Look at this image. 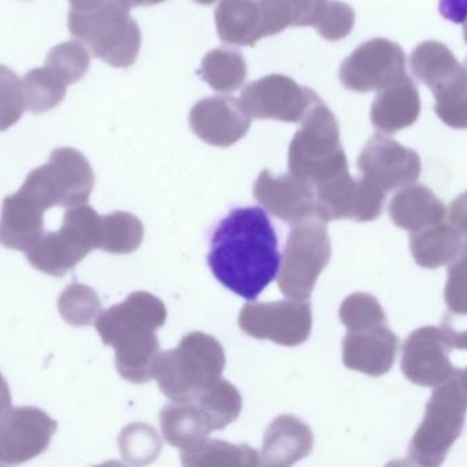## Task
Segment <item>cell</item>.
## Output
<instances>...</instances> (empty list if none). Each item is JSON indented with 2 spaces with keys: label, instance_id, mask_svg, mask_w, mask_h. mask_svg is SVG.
<instances>
[{
  "label": "cell",
  "instance_id": "cell-31",
  "mask_svg": "<svg viewBox=\"0 0 467 467\" xmlns=\"http://www.w3.org/2000/svg\"><path fill=\"white\" fill-rule=\"evenodd\" d=\"M100 250L116 255L133 253L143 243L144 228L136 215L127 212H114L103 215Z\"/></svg>",
  "mask_w": 467,
  "mask_h": 467
},
{
  "label": "cell",
  "instance_id": "cell-46",
  "mask_svg": "<svg viewBox=\"0 0 467 467\" xmlns=\"http://www.w3.org/2000/svg\"><path fill=\"white\" fill-rule=\"evenodd\" d=\"M459 379H461L462 384L467 389V368L464 370H459Z\"/></svg>",
  "mask_w": 467,
  "mask_h": 467
},
{
  "label": "cell",
  "instance_id": "cell-48",
  "mask_svg": "<svg viewBox=\"0 0 467 467\" xmlns=\"http://www.w3.org/2000/svg\"><path fill=\"white\" fill-rule=\"evenodd\" d=\"M463 37H464V42H466V45H467V21H466V24H464V26H463Z\"/></svg>",
  "mask_w": 467,
  "mask_h": 467
},
{
  "label": "cell",
  "instance_id": "cell-28",
  "mask_svg": "<svg viewBox=\"0 0 467 467\" xmlns=\"http://www.w3.org/2000/svg\"><path fill=\"white\" fill-rule=\"evenodd\" d=\"M325 0H256L262 16V37L291 26H316Z\"/></svg>",
  "mask_w": 467,
  "mask_h": 467
},
{
  "label": "cell",
  "instance_id": "cell-37",
  "mask_svg": "<svg viewBox=\"0 0 467 467\" xmlns=\"http://www.w3.org/2000/svg\"><path fill=\"white\" fill-rule=\"evenodd\" d=\"M26 108L21 78L9 67L0 65V132L17 124Z\"/></svg>",
  "mask_w": 467,
  "mask_h": 467
},
{
  "label": "cell",
  "instance_id": "cell-9",
  "mask_svg": "<svg viewBox=\"0 0 467 467\" xmlns=\"http://www.w3.org/2000/svg\"><path fill=\"white\" fill-rule=\"evenodd\" d=\"M240 100L251 119L300 124L321 99L288 76L270 75L248 84Z\"/></svg>",
  "mask_w": 467,
  "mask_h": 467
},
{
  "label": "cell",
  "instance_id": "cell-20",
  "mask_svg": "<svg viewBox=\"0 0 467 467\" xmlns=\"http://www.w3.org/2000/svg\"><path fill=\"white\" fill-rule=\"evenodd\" d=\"M45 213L20 190L7 196L0 214V244L26 253L45 234Z\"/></svg>",
  "mask_w": 467,
  "mask_h": 467
},
{
  "label": "cell",
  "instance_id": "cell-4",
  "mask_svg": "<svg viewBox=\"0 0 467 467\" xmlns=\"http://www.w3.org/2000/svg\"><path fill=\"white\" fill-rule=\"evenodd\" d=\"M225 363V352L217 338L192 332L176 349L158 355L154 377L169 399L190 400L221 379Z\"/></svg>",
  "mask_w": 467,
  "mask_h": 467
},
{
  "label": "cell",
  "instance_id": "cell-30",
  "mask_svg": "<svg viewBox=\"0 0 467 467\" xmlns=\"http://www.w3.org/2000/svg\"><path fill=\"white\" fill-rule=\"evenodd\" d=\"M182 462L184 466H256L259 455L247 444L207 439L195 450L184 451Z\"/></svg>",
  "mask_w": 467,
  "mask_h": 467
},
{
  "label": "cell",
  "instance_id": "cell-35",
  "mask_svg": "<svg viewBox=\"0 0 467 467\" xmlns=\"http://www.w3.org/2000/svg\"><path fill=\"white\" fill-rule=\"evenodd\" d=\"M58 310L67 324L73 327H89L99 317L102 305L91 286L72 284L59 296Z\"/></svg>",
  "mask_w": 467,
  "mask_h": 467
},
{
  "label": "cell",
  "instance_id": "cell-33",
  "mask_svg": "<svg viewBox=\"0 0 467 467\" xmlns=\"http://www.w3.org/2000/svg\"><path fill=\"white\" fill-rule=\"evenodd\" d=\"M23 87L26 109L34 114L53 110L67 97V86L46 67L26 73Z\"/></svg>",
  "mask_w": 467,
  "mask_h": 467
},
{
  "label": "cell",
  "instance_id": "cell-47",
  "mask_svg": "<svg viewBox=\"0 0 467 467\" xmlns=\"http://www.w3.org/2000/svg\"><path fill=\"white\" fill-rule=\"evenodd\" d=\"M196 4L203 5V6H210V5L215 4L217 0H195Z\"/></svg>",
  "mask_w": 467,
  "mask_h": 467
},
{
  "label": "cell",
  "instance_id": "cell-19",
  "mask_svg": "<svg viewBox=\"0 0 467 467\" xmlns=\"http://www.w3.org/2000/svg\"><path fill=\"white\" fill-rule=\"evenodd\" d=\"M399 338L385 325L347 333L343 341V362L351 370L371 377L382 376L392 368Z\"/></svg>",
  "mask_w": 467,
  "mask_h": 467
},
{
  "label": "cell",
  "instance_id": "cell-26",
  "mask_svg": "<svg viewBox=\"0 0 467 467\" xmlns=\"http://www.w3.org/2000/svg\"><path fill=\"white\" fill-rule=\"evenodd\" d=\"M215 26L221 42L254 47L262 39V16L256 0H220Z\"/></svg>",
  "mask_w": 467,
  "mask_h": 467
},
{
  "label": "cell",
  "instance_id": "cell-38",
  "mask_svg": "<svg viewBox=\"0 0 467 467\" xmlns=\"http://www.w3.org/2000/svg\"><path fill=\"white\" fill-rule=\"evenodd\" d=\"M355 26V12L340 0H325L316 26L319 35L327 42L346 39Z\"/></svg>",
  "mask_w": 467,
  "mask_h": 467
},
{
  "label": "cell",
  "instance_id": "cell-41",
  "mask_svg": "<svg viewBox=\"0 0 467 467\" xmlns=\"http://www.w3.org/2000/svg\"><path fill=\"white\" fill-rule=\"evenodd\" d=\"M447 218L450 225H452L462 237L467 239V191L451 203Z\"/></svg>",
  "mask_w": 467,
  "mask_h": 467
},
{
  "label": "cell",
  "instance_id": "cell-1",
  "mask_svg": "<svg viewBox=\"0 0 467 467\" xmlns=\"http://www.w3.org/2000/svg\"><path fill=\"white\" fill-rule=\"evenodd\" d=\"M207 261L225 288L256 299L281 265L277 234L266 213L259 207L232 210L213 234Z\"/></svg>",
  "mask_w": 467,
  "mask_h": 467
},
{
  "label": "cell",
  "instance_id": "cell-17",
  "mask_svg": "<svg viewBox=\"0 0 467 467\" xmlns=\"http://www.w3.org/2000/svg\"><path fill=\"white\" fill-rule=\"evenodd\" d=\"M254 198L270 214L292 225L316 217V191L291 173L277 177L262 171L254 184Z\"/></svg>",
  "mask_w": 467,
  "mask_h": 467
},
{
  "label": "cell",
  "instance_id": "cell-29",
  "mask_svg": "<svg viewBox=\"0 0 467 467\" xmlns=\"http://www.w3.org/2000/svg\"><path fill=\"white\" fill-rule=\"evenodd\" d=\"M199 76L214 91L223 94L239 91L247 78V64L240 51L215 48L204 56Z\"/></svg>",
  "mask_w": 467,
  "mask_h": 467
},
{
  "label": "cell",
  "instance_id": "cell-2",
  "mask_svg": "<svg viewBox=\"0 0 467 467\" xmlns=\"http://www.w3.org/2000/svg\"><path fill=\"white\" fill-rule=\"evenodd\" d=\"M168 310L149 292H133L127 300L103 311L97 327L106 346L116 351V368L122 379L144 384L154 377L160 355L157 330L165 325Z\"/></svg>",
  "mask_w": 467,
  "mask_h": 467
},
{
  "label": "cell",
  "instance_id": "cell-7",
  "mask_svg": "<svg viewBox=\"0 0 467 467\" xmlns=\"http://www.w3.org/2000/svg\"><path fill=\"white\" fill-rule=\"evenodd\" d=\"M102 215L81 204L67 210L58 232L43 234L26 251L29 264L46 275L64 277L92 250L100 248Z\"/></svg>",
  "mask_w": 467,
  "mask_h": 467
},
{
  "label": "cell",
  "instance_id": "cell-21",
  "mask_svg": "<svg viewBox=\"0 0 467 467\" xmlns=\"http://www.w3.org/2000/svg\"><path fill=\"white\" fill-rule=\"evenodd\" d=\"M313 431L303 420L294 415H280L265 433L261 463L265 466H291L306 458L313 451Z\"/></svg>",
  "mask_w": 467,
  "mask_h": 467
},
{
  "label": "cell",
  "instance_id": "cell-23",
  "mask_svg": "<svg viewBox=\"0 0 467 467\" xmlns=\"http://www.w3.org/2000/svg\"><path fill=\"white\" fill-rule=\"evenodd\" d=\"M161 429L169 444L184 451L195 450L214 431L195 399L174 400L161 411Z\"/></svg>",
  "mask_w": 467,
  "mask_h": 467
},
{
  "label": "cell",
  "instance_id": "cell-15",
  "mask_svg": "<svg viewBox=\"0 0 467 467\" xmlns=\"http://www.w3.org/2000/svg\"><path fill=\"white\" fill-rule=\"evenodd\" d=\"M450 349L441 329L420 327L404 343L401 371L412 384L439 387L456 373L448 358Z\"/></svg>",
  "mask_w": 467,
  "mask_h": 467
},
{
  "label": "cell",
  "instance_id": "cell-16",
  "mask_svg": "<svg viewBox=\"0 0 467 467\" xmlns=\"http://www.w3.org/2000/svg\"><path fill=\"white\" fill-rule=\"evenodd\" d=\"M190 127L204 143L226 149L247 135L251 117L236 98L210 97L193 106Z\"/></svg>",
  "mask_w": 467,
  "mask_h": 467
},
{
  "label": "cell",
  "instance_id": "cell-45",
  "mask_svg": "<svg viewBox=\"0 0 467 467\" xmlns=\"http://www.w3.org/2000/svg\"><path fill=\"white\" fill-rule=\"evenodd\" d=\"M130 9L133 7H150L155 6V5L163 4L166 0H122Z\"/></svg>",
  "mask_w": 467,
  "mask_h": 467
},
{
  "label": "cell",
  "instance_id": "cell-18",
  "mask_svg": "<svg viewBox=\"0 0 467 467\" xmlns=\"http://www.w3.org/2000/svg\"><path fill=\"white\" fill-rule=\"evenodd\" d=\"M410 65L415 78L431 89L436 102L467 92L463 67L442 43L434 40L420 43L412 51Z\"/></svg>",
  "mask_w": 467,
  "mask_h": 467
},
{
  "label": "cell",
  "instance_id": "cell-13",
  "mask_svg": "<svg viewBox=\"0 0 467 467\" xmlns=\"http://www.w3.org/2000/svg\"><path fill=\"white\" fill-rule=\"evenodd\" d=\"M57 420L37 407H15L0 420V464L26 463L45 452Z\"/></svg>",
  "mask_w": 467,
  "mask_h": 467
},
{
  "label": "cell",
  "instance_id": "cell-10",
  "mask_svg": "<svg viewBox=\"0 0 467 467\" xmlns=\"http://www.w3.org/2000/svg\"><path fill=\"white\" fill-rule=\"evenodd\" d=\"M406 76V56L398 43L371 39L341 64L340 83L352 92L382 91Z\"/></svg>",
  "mask_w": 467,
  "mask_h": 467
},
{
  "label": "cell",
  "instance_id": "cell-22",
  "mask_svg": "<svg viewBox=\"0 0 467 467\" xmlns=\"http://www.w3.org/2000/svg\"><path fill=\"white\" fill-rule=\"evenodd\" d=\"M420 113L417 86L406 75L377 95L371 105L370 119L377 130L392 135L414 125Z\"/></svg>",
  "mask_w": 467,
  "mask_h": 467
},
{
  "label": "cell",
  "instance_id": "cell-6",
  "mask_svg": "<svg viewBox=\"0 0 467 467\" xmlns=\"http://www.w3.org/2000/svg\"><path fill=\"white\" fill-rule=\"evenodd\" d=\"M467 414V389L459 379L436 388L426 404L425 417L410 442L409 458L420 466H440L463 431Z\"/></svg>",
  "mask_w": 467,
  "mask_h": 467
},
{
  "label": "cell",
  "instance_id": "cell-42",
  "mask_svg": "<svg viewBox=\"0 0 467 467\" xmlns=\"http://www.w3.org/2000/svg\"><path fill=\"white\" fill-rule=\"evenodd\" d=\"M440 13L445 20L463 24L467 20V0H440Z\"/></svg>",
  "mask_w": 467,
  "mask_h": 467
},
{
  "label": "cell",
  "instance_id": "cell-36",
  "mask_svg": "<svg viewBox=\"0 0 467 467\" xmlns=\"http://www.w3.org/2000/svg\"><path fill=\"white\" fill-rule=\"evenodd\" d=\"M340 319L349 332H359L385 325L384 310L376 297L363 292L349 295L340 307Z\"/></svg>",
  "mask_w": 467,
  "mask_h": 467
},
{
  "label": "cell",
  "instance_id": "cell-12",
  "mask_svg": "<svg viewBox=\"0 0 467 467\" xmlns=\"http://www.w3.org/2000/svg\"><path fill=\"white\" fill-rule=\"evenodd\" d=\"M385 192L370 180L347 173L316 190V218L322 223L377 220L384 206Z\"/></svg>",
  "mask_w": 467,
  "mask_h": 467
},
{
  "label": "cell",
  "instance_id": "cell-39",
  "mask_svg": "<svg viewBox=\"0 0 467 467\" xmlns=\"http://www.w3.org/2000/svg\"><path fill=\"white\" fill-rule=\"evenodd\" d=\"M444 297L451 311L467 313V243L448 269Z\"/></svg>",
  "mask_w": 467,
  "mask_h": 467
},
{
  "label": "cell",
  "instance_id": "cell-49",
  "mask_svg": "<svg viewBox=\"0 0 467 467\" xmlns=\"http://www.w3.org/2000/svg\"><path fill=\"white\" fill-rule=\"evenodd\" d=\"M463 69H464V75H466V80H467V58H466V61H464Z\"/></svg>",
  "mask_w": 467,
  "mask_h": 467
},
{
  "label": "cell",
  "instance_id": "cell-40",
  "mask_svg": "<svg viewBox=\"0 0 467 467\" xmlns=\"http://www.w3.org/2000/svg\"><path fill=\"white\" fill-rule=\"evenodd\" d=\"M441 332L451 349H467V313L445 314Z\"/></svg>",
  "mask_w": 467,
  "mask_h": 467
},
{
  "label": "cell",
  "instance_id": "cell-34",
  "mask_svg": "<svg viewBox=\"0 0 467 467\" xmlns=\"http://www.w3.org/2000/svg\"><path fill=\"white\" fill-rule=\"evenodd\" d=\"M91 56L78 40L62 43L48 53L45 67L65 86L78 83L88 73Z\"/></svg>",
  "mask_w": 467,
  "mask_h": 467
},
{
  "label": "cell",
  "instance_id": "cell-3",
  "mask_svg": "<svg viewBox=\"0 0 467 467\" xmlns=\"http://www.w3.org/2000/svg\"><path fill=\"white\" fill-rule=\"evenodd\" d=\"M302 124L289 144V173L316 191L348 173V162L341 147L337 119L322 100Z\"/></svg>",
  "mask_w": 467,
  "mask_h": 467
},
{
  "label": "cell",
  "instance_id": "cell-43",
  "mask_svg": "<svg viewBox=\"0 0 467 467\" xmlns=\"http://www.w3.org/2000/svg\"><path fill=\"white\" fill-rule=\"evenodd\" d=\"M12 409V393L4 374L0 373V420Z\"/></svg>",
  "mask_w": 467,
  "mask_h": 467
},
{
  "label": "cell",
  "instance_id": "cell-25",
  "mask_svg": "<svg viewBox=\"0 0 467 467\" xmlns=\"http://www.w3.org/2000/svg\"><path fill=\"white\" fill-rule=\"evenodd\" d=\"M62 191V207L88 203L95 185L91 163L78 150L64 147L51 152L48 160Z\"/></svg>",
  "mask_w": 467,
  "mask_h": 467
},
{
  "label": "cell",
  "instance_id": "cell-44",
  "mask_svg": "<svg viewBox=\"0 0 467 467\" xmlns=\"http://www.w3.org/2000/svg\"><path fill=\"white\" fill-rule=\"evenodd\" d=\"M69 2L72 5L73 10H86L98 6V5L102 4L105 0H69Z\"/></svg>",
  "mask_w": 467,
  "mask_h": 467
},
{
  "label": "cell",
  "instance_id": "cell-24",
  "mask_svg": "<svg viewBox=\"0 0 467 467\" xmlns=\"http://www.w3.org/2000/svg\"><path fill=\"white\" fill-rule=\"evenodd\" d=\"M445 206L425 185H407L389 204V217L399 228L418 232L444 220Z\"/></svg>",
  "mask_w": 467,
  "mask_h": 467
},
{
  "label": "cell",
  "instance_id": "cell-11",
  "mask_svg": "<svg viewBox=\"0 0 467 467\" xmlns=\"http://www.w3.org/2000/svg\"><path fill=\"white\" fill-rule=\"evenodd\" d=\"M239 325L251 337L295 347L310 336L313 316L310 305L299 300L248 303L240 311Z\"/></svg>",
  "mask_w": 467,
  "mask_h": 467
},
{
  "label": "cell",
  "instance_id": "cell-27",
  "mask_svg": "<svg viewBox=\"0 0 467 467\" xmlns=\"http://www.w3.org/2000/svg\"><path fill=\"white\" fill-rule=\"evenodd\" d=\"M463 237L450 223H436L418 232L410 239L414 261L425 269H437L452 264L463 250Z\"/></svg>",
  "mask_w": 467,
  "mask_h": 467
},
{
  "label": "cell",
  "instance_id": "cell-32",
  "mask_svg": "<svg viewBox=\"0 0 467 467\" xmlns=\"http://www.w3.org/2000/svg\"><path fill=\"white\" fill-rule=\"evenodd\" d=\"M193 399L209 418L214 431H223L234 422L243 409V399L239 390L223 379Z\"/></svg>",
  "mask_w": 467,
  "mask_h": 467
},
{
  "label": "cell",
  "instance_id": "cell-14",
  "mask_svg": "<svg viewBox=\"0 0 467 467\" xmlns=\"http://www.w3.org/2000/svg\"><path fill=\"white\" fill-rule=\"evenodd\" d=\"M363 177L379 185L384 192L407 187L420 174V155L392 139L376 135L358 158Z\"/></svg>",
  "mask_w": 467,
  "mask_h": 467
},
{
  "label": "cell",
  "instance_id": "cell-8",
  "mask_svg": "<svg viewBox=\"0 0 467 467\" xmlns=\"http://www.w3.org/2000/svg\"><path fill=\"white\" fill-rule=\"evenodd\" d=\"M332 256V243L321 220L296 223L289 234L278 270V286L292 300H307Z\"/></svg>",
  "mask_w": 467,
  "mask_h": 467
},
{
  "label": "cell",
  "instance_id": "cell-5",
  "mask_svg": "<svg viewBox=\"0 0 467 467\" xmlns=\"http://www.w3.org/2000/svg\"><path fill=\"white\" fill-rule=\"evenodd\" d=\"M130 12L122 0H105L91 9H70V34L110 67H132L140 51L141 32Z\"/></svg>",
  "mask_w": 467,
  "mask_h": 467
}]
</instances>
